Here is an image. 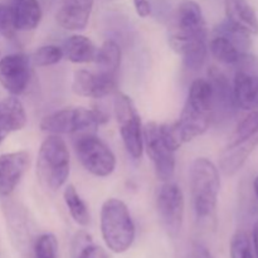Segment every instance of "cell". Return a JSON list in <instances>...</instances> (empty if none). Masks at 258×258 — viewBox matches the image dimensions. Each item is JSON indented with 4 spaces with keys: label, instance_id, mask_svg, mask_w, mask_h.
I'll list each match as a JSON object with an SVG mask.
<instances>
[{
    "label": "cell",
    "instance_id": "cell-1",
    "mask_svg": "<svg viewBox=\"0 0 258 258\" xmlns=\"http://www.w3.org/2000/svg\"><path fill=\"white\" fill-rule=\"evenodd\" d=\"M213 116V97L208 80L198 78L189 88L185 105L175 125L181 143H189L203 135Z\"/></svg>",
    "mask_w": 258,
    "mask_h": 258
},
{
    "label": "cell",
    "instance_id": "cell-2",
    "mask_svg": "<svg viewBox=\"0 0 258 258\" xmlns=\"http://www.w3.org/2000/svg\"><path fill=\"white\" fill-rule=\"evenodd\" d=\"M190 191L194 213L202 223H209L216 217L221 179L218 168L207 158H198L190 166Z\"/></svg>",
    "mask_w": 258,
    "mask_h": 258
},
{
    "label": "cell",
    "instance_id": "cell-3",
    "mask_svg": "<svg viewBox=\"0 0 258 258\" xmlns=\"http://www.w3.org/2000/svg\"><path fill=\"white\" fill-rule=\"evenodd\" d=\"M101 234L107 248L113 253H123L133 246L135 224L127 206L120 199L110 198L102 204Z\"/></svg>",
    "mask_w": 258,
    "mask_h": 258
},
{
    "label": "cell",
    "instance_id": "cell-4",
    "mask_svg": "<svg viewBox=\"0 0 258 258\" xmlns=\"http://www.w3.org/2000/svg\"><path fill=\"white\" fill-rule=\"evenodd\" d=\"M37 175L44 188L57 191L70 175V151L59 135L50 134L40 144L37 158Z\"/></svg>",
    "mask_w": 258,
    "mask_h": 258
},
{
    "label": "cell",
    "instance_id": "cell-5",
    "mask_svg": "<svg viewBox=\"0 0 258 258\" xmlns=\"http://www.w3.org/2000/svg\"><path fill=\"white\" fill-rule=\"evenodd\" d=\"M107 117L98 110L86 107H66L47 115L40 121V128L45 133L63 135V134L95 133Z\"/></svg>",
    "mask_w": 258,
    "mask_h": 258
},
{
    "label": "cell",
    "instance_id": "cell-6",
    "mask_svg": "<svg viewBox=\"0 0 258 258\" xmlns=\"http://www.w3.org/2000/svg\"><path fill=\"white\" fill-rule=\"evenodd\" d=\"M113 112L120 127V135L126 151L133 159H140L144 151L143 125L133 100L127 95L116 91Z\"/></svg>",
    "mask_w": 258,
    "mask_h": 258
},
{
    "label": "cell",
    "instance_id": "cell-7",
    "mask_svg": "<svg viewBox=\"0 0 258 258\" xmlns=\"http://www.w3.org/2000/svg\"><path fill=\"white\" fill-rule=\"evenodd\" d=\"M75 150L83 168L92 175L106 178L115 171V154L95 133L78 134Z\"/></svg>",
    "mask_w": 258,
    "mask_h": 258
},
{
    "label": "cell",
    "instance_id": "cell-8",
    "mask_svg": "<svg viewBox=\"0 0 258 258\" xmlns=\"http://www.w3.org/2000/svg\"><path fill=\"white\" fill-rule=\"evenodd\" d=\"M144 146L153 161L159 180L170 181L175 173V151L166 141L160 123L150 121L143 127Z\"/></svg>",
    "mask_w": 258,
    "mask_h": 258
},
{
    "label": "cell",
    "instance_id": "cell-9",
    "mask_svg": "<svg viewBox=\"0 0 258 258\" xmlns=\"http://www.w3.org/2000/svg\"><path fill=\"white\" fill-rule=\"evenodd\" d=\"M184 207L185 201L180 186L171 181H165L159 189L156 208L164 229L173 238L179 236L183 227Z\"/></svg>",
    "mask_w": 258,
    "mask_h": 258
},
{
    "label": "cell",
    "instance_id": "cell-10",
    "mask_svg": "<svg viewBox=\"0 0 258 258\" xmlns=\"http://www.w3.org/2000/svg\"><path fill=\"white\" fill-rule=\"evenodd\" d=\"M32 77V62L23 53H12L0 58V85L13 96L25 92Z\"/></svg>",
    "mask_w": 258,
    "mask_h": 258
},
{
    "label": "cell",
    "instance_id": "cell-11",
    "mask_svg": "<svg viewBox=\"0 0 258 258\" xmlns=\"http://www.w3.org/2000/svg\"><path fill=\"white\" fill-rule=\"evenodd\" d=\"M204 35H208V29L201 5L193 0L181 2L176 9L175 25L170 37L185 39Z\"/></svg>",
    "mask_w": 258,
    "mask_h": 258
},
{
    "label": "cell",
    "instance_id": "cell-12",
    "mask_svg": "<svg viewBox=\"0 0 258 258\" xmlns=\"http://www.w3.org/2000/svg\"><path fill=\"white\" fill-rule=\"evenodd\" d=\"M30 165L27 151H14L0 155V197L7 198L14 191Z\"/></svg>",
    "mask_w": 258,
    "mask_h": 258
},
{
    "label": "cell",
    "instance_id": "cell-13",
    "mask_svg": "<svg viewBox=\"0 0 258 258\" xmlns=\"http://www.w3.org/2000/svg\"><path fill=\"white\" fill-rule=\"evenodd\" d=\"M72 90L76 95L82 97L102 98L117 91V82L116 77L78 70L73 76Z\"/></svg>",
    "mask_w": 258,
    "mask_h": 258
},
{
    "label": "cell",
    "instance_id": "cell-14",
    "mask_svg": "<svg viewBox=\"0 0 258 258\" xmlns=\"http://www.w3.org/2000/svg\"><path fill=\"white\" fill-rule=\"evenodd\" d=\"M258 146V133L247 138L233 136L219 156V168L226 175L232 176L244 165L247 159Z\"/></svg>",
    "mask_w": 258,
    "mask_h": 258
},
{
    "label": "cell",
    "instance_id": "cell-15",
    "mask_svg": "<svg viewBox=\"0 0 258 258\" xmlns=\"http://www.w3.org/2000/svg\"><path fill=\"white\" fill-rule=\"evenodd\" d=\"M207 38L208 35L186 38V39L169 37V44L179 55H181L184 64L188 70L198 71L203 67L207 59V54H208Z\"/></svg>",
    "mask_w": 258,
    "mask_h": 258
},
{
    "label": "cell",
    "instance_id": "cell-16",
    "mask_svg": "<svg viewBox=\"0 0 258 258\" xmlns=\"http://www.w3.org/2000/svg\"><path fill=\"white\" fill-rule=\"evenodd\" d=\"M93 0H64L57 12L55 20L67 30H82L87 27Z\"/></svg>",
    "mask_w": 258,
    "mask_h": 258
},
{
    "label": "cell",
    "instance_id": "cell-17",
    "mask_svg": "<svg viewBox=\"0 0 258 258\" xmlns=\"http://www.w3.org/2000/svg\"><path fill=\"white\" fill-rule=\"evenodd\" d=\"M27 112L15 96L0 101V144L12 133L24 128L27 125Z\"/></svg>",
    "mask_w": 258,
    "mask_h": 258
},
{
    "label": "cell",
    "instance_id": "cell-18",
    "mask_svg": "<svg viewBox=\"0 0 258 258\" xmlns=\"http://www.w3.org/2000/svg\"><path fill=\"white\" fill-rule=\"evenodd\" d=\"M233 96L237 108L247 111L258 108V76L238 71L233 80Z\"/></svg>",
    "mask_w": 258,
    "mask_h": 258
},
{
    "label": "cell",
    "instance_id": "cell-19",
    "mask_svg": "<svg viewBox=\"0 0 258 258\" xmlns=\"http://www.w3.org/2000/svg\"><path fill=\"white\" fill-rule=\"evenodd\" d=\"M208 77L213 97V113L216 110H221L222 112L233 111L237 107L234 102L233 85L229 82L227 76L218 68L212 67L208 71Z\"/></svg>",
    "mask_w": 258,
    "mask_h": 258
},
{
    "label": "cell",
    "instance_id": "cell-20",
    "mask_svg": "<svg viewBox=\"0 0 258 258\" xmlns=\"http://www.w3.org/2000/svg\"><path fill=\"white\" fill-rule=\"evenodd\" d=\"M227 22L251 35L258 34V17L248 0H224Z\"/></svg>",
    "mask_w": 258,
    "mask_h": 258
},
{
    "label": "cell",
    "instance_id": "cell-21",
    "mask_svg": "<svg viewBox=\"0 0 258 258\" xmlns=\"http://www.w3.org/2000/svg\"><path fill=\"white\" fill-rule=\"evenodd\" d=\"M15 30L28 32L39 25L42 20V5L38 0H12L9 5Z\"/></svg>",
    "mask_w": 258,
    "mask_h": 258
},
{
    "label": "cell",
    "instance_id": "cell-22",
    "mask_svg": "<svg viewBox=\"0 0 258 258\" xmlns=\"http://www.w3.org/2000/svg\"><path fill=\"white\" fill-rule=\"evenodd\" d=\"M63 57L76 64L90 63L95 60L96 47L92 40L82 34L71 35L63 45Z\"/></svg>",
    "mask_w": 258,
    "mask_h": 258
},
{
    "label": "cell",
    "instance_id": "cell-23",
    "mask_svg": "<svg viewBox=\"0 0 258 258\" xmlns=\"http://www.w3.org/2000/svg\"><path fill=\"white\" fill-rule=\"evenodd\" d=\"M212 55L224 64H238L252 58L248 53H243L229 39L221 34H214L208 45Z\"/></svg>",
    "mask_w": 258,
    "mask_h": 258
},
{
    "label": "cell",
    "instance_id": "cell-24",
    "mask_svg": "<svg viewBox=\"0 0 258 258\" xmlns=\"http://www.w3.org/2000/svg\"><path fill=\"white\" fill-rule=\"evenodd\" d=\"M95 62L98 73L116 77L121 64V48L115 40H106L96 50Z\"/></svg>",
    "mask_w": 258,
    "mask_h": 258
},
{
    "label": "cell",
    "instance_id": "cell-25",
    "mask_svg": "<svg viewBox=\"0 0 258 258\" xmlns=\"http://www.w3.org/2000/svg\"><path fill=\"white\" fill-rule=\"evenodd\" d=\"M71 258H110V256L102 247L93 243L92 237L87 232L80 231L73 237Z\"/></svg>",
    "mask_w": 258,
    "mask_h": 258
},
{
    "label": "cell",
    "instance_id": "cell-26",
    "mask_svg": "<svg viewBox=\"0 0 258 258\" xmlns=\"http://www.w3.org/2000/svg\"><path fill=\"white\" fill-rule=\"evenodd\" d=\"M63 198H64L66 206H67L73 221L82 227L88 226L90 224V212H88L87 206L80 197L75 185L68 184L66 186L64 191H63Z\"/></svg>",
    "mask_w": 258,
    "mask_h": 258
},
{
    "label": "cell",
    "instance_id": "cell-27",
    "mask_svg": "<svg viewBox=\"0 0 258 258\" xmlns=\"http://www.w3.org/2000/svg\"><path fill=\"white\" fill-rule=\"evenodd\" d=\"M214 34H221L231 40L241 52L248 53L249 48L252 47V35L246 30L231 24L229 22H223L214 29Z\"/></svg>",
    "mask_w": 258,
    "mask_h": 258
},
{
    "label": "cell",
    "instance_id": "cell-28",
    "mask_svg": "<svg viewBox=\"0 0 258 258\" xmlns=\"http://www.w3.org/2000/svg\"><path fill=\"white\" fill-rule=\"evenodd\" d=\"M63 58V49L58 45H43L33 53L30 62L37 67H48L57 64Z\"/></svg>",
    "mask_w": 258,
    "mask_h": 258
},
{
    "label": "cell",
    "instance_id": "cell-29",
    "mask_svg": "<svg viewBox=\"0 0 258 258\" xmlns=\"http://www.w3.org/2000/svg\"><path fill=\"white\" fill-rule=\"evenodd\" d=\"M231 258H254L253 246L251 237L244 231H238L233 234L229 246Z\"/></svg>",
    "mask_w": 258,
    "mask_h": 258
},
{
    "label": "cell",
    "instance_id": "cell-30",
    "mask_svg": "<svg viewBox=\"0 0 258 258\" xmlns=\"http://www.w3.org/2000/svg\"><path fill=\"white\" fill-rule=\"evenodd\" d=\"M35 258H58V241L52 233L40 234L33 246Z\"/></svg>",
    "mask_w": 258,
    "mask_h": 258
},
{
    "label": "cell",
    "instance_id": "cell-31",
    "mask_svg": "<svg viewBox=\"0 0 258 258\" xmlns=\"http://www.w3.org/2000/svg\"><path fill=\"white\" fill-rule=\"evenodd\" d=\"M256 133H258V111H252L248 116H246L238 123L233 136L247 138V136H251Z\"/></svg>",
    "mask_w": 258,
    "mask_h": 258
},
{
    "label": "cell",
    "instance_id": "cell-32",
    "mask_svg": "<svg viewBox=\"0 0 258 258\" xmlns=\"http://www.w3.org/2000/svg\"><path fill=\"white\" fill-rule=\"evenodd\" d=\"M15 32L14 23H13L12 9L9 5L0 3V34L5 35L7 38L12 37Z\"/></svg>",
    "mask_w": 258,
    "mask_h": 258
},
{
    "label": "cell",
    "instance_id": "cell-33",
    "mask_svg": "<svg viewBox=\"0 0 258 258\" xmlns=\"http://www.w3.org/2000/svg\"><path fill=\"white\" fill-rule=\"evenodd\" d=\"M136 14L140 18H148L151 14V5L149 0H134Z\"/></svg>",
    "mask_w": 258,
    "mask_h": 258
},
{
    "label": "cell",
    "instance_id": "cell-34",
    "mask_svg": "<svg viewBox=\"0 0 258 258\" xmlns=\"http://www.w3.org/2000/svg\"><path fill=\"white\" fill-rule=\"evenodd\" d=\"M193 258H213V256L204 244L196 242L193 244Z\"/></svg>",
    "mask_w": 258,
    "mask_h": 258
},
{
    "label": "cell",
    "instance_id": "cell-35",
    "mask_svg": "<svg viewBox=\"0 0 258 258\" xmlns=\"http://www.w3.org/2000/svg\"><path fill=\"white\" fill-rule=\"evenodd\" d=\"M252 246H253L254 254L256 258H258V221L253 224V228H252Z\"/></svg>",
    "mask_w": 258,
    "mask_h": 258
},
{
    "label": "cell",
    "instance_id": "cell-36",
    "mask_svg": "<svg viewBox=\"0 0 258 258\" xmlns=\"http://www.w3.org/2000/svg\"><path fill=\"white\" fill-rule=\"evenodd\" d=\"M253 190H254V194H256V198L258 201V175L254 178V180H253Z\"/></svg>",
    "mask_w": 258,
    "mask_h": 258
},
{
    "label": "cell",
    "instance_id": "cell-37",
    "mask_svg": "<svg viewBox=\"0 0 258 258\" xmlns=\"http://www.w3.org/2000/svg\"><path fill=\"white\" fill-rule=\"evenodd\" d=\"M53 2H54V0H40L42 5H44V7H47V8H49L50 5L53 4Z\"/></svg>",
    "mask_w": 258,
    "mask_h": 258
}]
</instances>
